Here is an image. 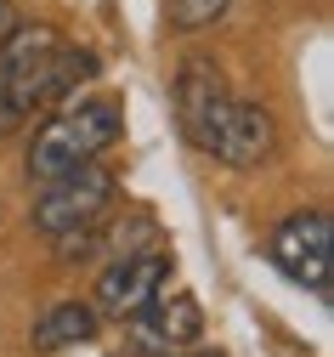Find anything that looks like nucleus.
<instances>
[{"label":"nucleus","mask_w":334,"mask_h":357,"mask_svg":"<svg viewBox=\"0 0 334 357\" xmlns=\"http://www.w3.org/2000/svg\"><path fill=\"white\" fill-rule=\"evenodd\" d=\"M176 114H181V130L193 137V148H204L210 159H221L232 170H255L278 148L272 114L261 102L227 97V85L204 63H187L181 68V79H176Z\"/></svg>","instance_id":"1"},{"label":"nucleus","mask_w":334,"mask_h":357,"mask_svg":"<svg viewBox=\"0 0 334 357\" xmlns=\"http://www.w3.org/2000/svg\"><path fill=\"white\" fill-rule=\"evenodd\" d=\"M119 137H125V114H119L114 97H68L40 125V137L29 148V176L34 182H52V176H63L74 165H91Z\"/></svg>","instance_id":"2"},{"label":"nucleus","mask_w":334,"mask_h":357,"mask_svg":"<svg viewBox=\"0 0 334 357\" xmlns=\"http://www.w3.org/2000/svg\"><path fill=\"white\" fill-rule=\"evenodd\" d=\"M57 46L63 40L52 29H17L6 46H0V137H17V130L40 114L45 68H52Z\"/></svg>","instance_id":"3"},{"label":"nucleus","mask_w":334,"mask_h":357,"mask_svg":"<svg viewBox=\"0 0 334 357\" xmlns=\"http://www.w3.org/2000/svg\"><path fill=\"white\" fill-rule=\"evenodd\" d=\"M114 170H103L97 159L91 165H74L52 182H40V199H34V227L45 238H63V233H79V227H97L114 204Z\"/></svg>","instance_id":"4"},{"label":"nucleus","mask_w":334,"mask_h":357,"mask_svg":"<svg viewBox=\"0 0 334 357\" xmlns=\"http://www.w3.org/2000/svg\"><path fill=\"white\" fill-rule=\"evenodd\" d=\"M204 335V312L193 295H159L142 312H130V346L148 351V357H176V351H193Z\"/></svg>","instance_id":"5"},{"label":"nucleus","mask_w":334,"mask_h":357,"mask_svg":"<svg viewBox=\"0 0 334 357\" xmlns=\"http://www.w3.org/2000/svg\"><path fill=\"white\" fill-rule=\"evenodd\" d=\"M266 250L295 284H306L317 295L328 289V215L323 210H295L289 221H278Z\"/></svg>","instance_id":"6"},{"label":"nucleus","mask_w":334,"mask_h":357,"mask_svg":"<svg viewBox=\"0 0 334 357\" xmlns=\"http://www.w3.org/2000/svg\"><path fill=\"white\" fill-rule=\"evenodd\" d=\"M170 284V255L165 250H142V255H114L108 273L97 278V306L108 318H130L148 301H159Z\"/></svg>","instance_id":"7"},{"label":"nucleus","mask_w":334,"mask_h":357,"mask_svg":"<svg viewBox=\"0 0 334 357\" xmlns=\"http://www.w3.org/2000/svg\"><path fill=\"white\" fill-rule=\"evenodd\" d=\"M91 329H97V312L91 306H79V301H63V306H52L45 318L34 324V351H63V346H79V340H91Z\"/></svg>","instance_id":"8"},{"label":"nucleus","mask_w":334,"mask_h":357,"mask_svg":"<svg viewBox=\"0 0 334 357\" xmlns=\"http://www.w3.org/2000/svg\"><path fill=\"white\" fill-rule=\"evenodd\" d=\"M97 74V52H85V46H57L52 52V68H45V97L40 108H57L68 97H79V85Z\"/></svg>","instance_id":"9"},{"label":"nucleus","mask_w":334,"mask_h":357,"mask_svg":"<svg viewBox=\"0 0 334 357\" xmlns=\"http://www.w3.org/2000/svg\"><path fill=\"white\" fill-rule=\"evenodd\" d=\"M153 238H159V221L136 210V215H125L119 227H114V238H108V250H114V255H142V250H159Z\"/></svg>","instance_id":"10"},{"label":"nucleus","mask_w":334,"mask_h":357,"mask_svg":"<svg viewBox=\"0 0 334 357\" xmlns=\"http://www.w3.org/2000/svg\"><path fill=\"white\" fill-rule=\"evenodd\" d=\"M227 6H232V0H170V29H181V34L210 29V23L227 17Z\"/></svg>","instance_id":"11"},{"label":"nucleus","mask_w":334,"mask_h":357,"mask_svg":"<svg viewBox=\"0 0 334 357\" xmlns=\"http://www.w3.org/2000/svg\"><path fill=\"white\" fill-rule=\"evenodd\" d=\"M17 29H23V12L12 6V0H0V46H6V40H12Z\"/></svg>","instance_id":"12"},{"label":"nucleus","mask_w":334,"mask_h":357,"mask_svg":"<svg viewBox=\"0 0 334 357\" xmlns=\"http://www.w3.org/2000/svg\"><path fill=\"white\" fill-rule=\"evenodd\" d=\"M176 357H181V351H176ZM199 357H215V351H199Z\"/></svg>","instance_id":"13"}]
</instances>
